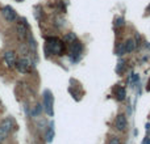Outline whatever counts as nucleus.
<instances>
[{
	"label": "nucleus",
	"instance_id": "6e6552de",
	"mask_svg": "<svg viewBox=\"0 0 150 144\" xmlns=\"http://www.w3.org/2000/svg\"><path fill=\"white\" fill-rule=\"evenodd\" d=\"M115 127H116L119 131H125L128 127V121H127V117L124 114H119L116 117V121H115Z\"/></svg>",
	"mask_w": 150,
	"mask_h": 144
},
{
	"label": "nucleus",
	"instance_id": "f03ea898",
	"mask_svg": "<svg viewBox=\"0 0 150 144\" xmlns=\"http://www.w3.org/2000/svg\"><path fill=\"white\" fill-rule=\"evenodd\" d=\"M13 129H15V121L12 118H5L0 122V143L7 139Z\"/></svg>",
	"mask_w": 150,
	"mask_h": 144
},
{
	"label": "nucleus",
	"instance_id": "dca6fc26",
	"mask_svg": "<svg viewBox=\"0 0 150 144\" xmlns=\"http://www.w3.org/2000/svg\"><path fill=\"white\" fill-rule=\"evenodd\" d=\"M122 24H124V20H122V18H117V20H116V24H115V25H116V26H120V25H122Z\"/></svg>",
	"mask_w": 150,
	"mask_h": 144
},
{
	"label": "nucleus",
	"instance_id": "6ab92c4d",
	"mask_svg": "<svg viewBox=\"0 0 150 144\" xmlns=\"http://www.w3.org/2000/svg\"><path fill=\"white\" fill-rule=\"evenodd\" d=\"M0 105H1V102H0Z\"/></svg>",
	"mask_w": 150,
	"mask_h": 144
},
{
	"label": "nucleus",
	"instance_id": "f257e3e1",
	"mask_svg": "<svg viewBox=\"0 0 150 144\" xmlns=\"http://www.w3.org/2000/svg\"><path fill=\"white\" fill-rule=\"evenodd\" d=\"M46 55H63L65 52V42H62L57 37H49L45 45Z\"/></svg>",
	"mask_w": 150,
	"mask_h": 144
},
{
	"label": "nucleus",
	"instance_id": "39448f33",
	"mask_svg": "<svg viewBox=\"0 0 150 144\" xmlns=\"http://www.w3.org/2000/svg\"><path fill=\"white\" fill-rule=\"evenodd\" d=\"M15 67L17 68V71L21 72V73H28V72L30 71V60H29L28 58H21V59L16 60Z\"/></svg>",
	"mask_w": 150,
	"mask_h": 144
},
{
	"label": "nucleus",
	"instance_id": "1a4fd4ad",
	"mask_svg": "<svg viewBox=\"0 0 150 144\" xmlns=\"http://www.w3.org/2000/svg\"><path fill=\"white\" fill-rule=\"evenodd\" d=\"M4 60L9 68H13L16 64V54L13 51H5L4 52Z\"/></svg>",
	"mask_w": 150,
	"mask_h": 144
},
{
	"label": "nucleus",
	"instance_id": "a211bd4d",
	"mask_svg": "<svg viewBox=\"0 0 150 144\" xmlns=\"http://www.w3.org/2000/svg\"><path fill=\"white\" fill-rule=\"evenodd\" d=\"M17 1H23V0H17Z\"/></svg>",
	"mask_w": 150,
	"mask_h": 144
},
{
	"label": "nucleus",
	"instance_id": "9d476101",
	"mask_svg": "<svg viewBox=\"0 0 150 144\" xmlns=\"http://www.w3.org/2000/svg\"><path fill=\"white\" fill-rule=\"evenodd\" d=\"M23 22H18L17 24V34H18V37H20L21 39H24V38H26V34H28V31H26V22H25V20H21Z\"/></svg>",
	"mask_w": 150,
	"mask_h": 144
},
{
	"label": "nucleus",
	"instance_id": "423d86ee",
	"mask_svg": "<svg viewBox=\"0 0 150 144\" xmlns=\"http://www.w3.org/2000/svg\"><path fill=\"white\" fill-rule=\"evenodd\" d=\"M1 15H3V17L8 21V22H13V21L17 20V13L15 12V9H13L11 5H5V7L3 8Z\"/></svg>",
	"mask_w": 150,
	"mask_h": 144
},
{
	"label": "nucleus",
	"instance_id": "2eb2a0df",
	"mask_svg": "<svg viewBox=\"0 0 150 144\" xmlns=\"http://www.w3.org/2000/svg\"><path fill=\"white\" fill-rule=\"evenodd\" d=\"M109 144H121V143H120V140L117 139V138H112L111 142H109Z\"/></svg>",
	"mask_w": 150,
	"mask_h": 144
},
{
	"label": "nucleus",
	"instance_id": "ddd939ff",
	"mask_svg": "<svg viewBox=\"0 0 150 144\" xmlns=\"http://www.w3.org/2000/svg\"><path fill=\"white\" fill-rule=\"evenodd\" d=\"M75 39H76V36H75L74 33H69L65 36V43H71V42H74Z\"/></svg>",
	"mask_w": 150,
	"mask_h": 144
},
{
	"label": "nucleus",
	"instance_id": "0eeeda50",
	"mask_svg": "<svg viewBox=\"0 0 150 144\" xmlns=\"http://www.w3.org/2000/svg\"><path fill=\"white\" fill-rule=\"evenodd\" d=\"M136 49V41L133 38H129L122 43V46H120V50L117 54L119 55H124L125 52H132Z\"/></svg>",
	"mask_w": 150,
	"mask_h": 144
},
{
	"label": "nucleus",
	"instance_id": "4468645a",
	"mask_svg": "<svg viewBox=\"0 0 150 144\" xmlns=\"http://www.w3.org/2000/svg\"><path fill=\"white\" fill-rule=\"evenodd\" d=\"M124 67H125V60L124 59H121L119 62V66H117V68H116V71L117 72H120V71H124Z\"/></svg>",
	"mask_w": 150,
	"mask_h": 144
},
{
	"label": "nucleus",
	"instance_id": "20e7f679",
	"mask_svg": "<svg viewBox=\"0 0 150 144\" xmlns=\"http://www.w3.org/2000/svg\"><path fill=\"white\" fill-rule=\"evenodd\" d=\"M80 54H82V43L78 39H75L74 42L70 43V58L73 62L79 60Z\"/></svg>",
	"mask_w": 150,
	"mask_h": 144
},
{
	"label": "nucleus",
	"instance_id": "f3484780",
	"mask_svg": "<svg viewBox=\"0 0 150 144\" xmlns=\"http://www.w3.org/2000/svg\"><path fill=\"white\" fill-rule=\"evenodd\" d=\"M142 144H150V136H146L145 139L142 140Z\"/></svg>",
	"mask_w": 150,
	"mask_h": 144
},
{
	"label": "nucleus",
	"instance_id": "7ed1b4c3",
	"mask_svg": "<svg viewBox=\"0 0 150 144\" xmlns=\"http://www.w3.org/2000/svg\"><path fill=\"white\" fill-rule=\"evenodd\" d=\"M44 109L49 117L54 115V97H53V93L50 90L44 92Z\"/></svg>",
	"mask_w": 150,
	"mask_h": 144
},
{
	"label": "nucleus",
	"instance_id": "f8f14e48",
	"mask_svg": "<svg viewBox=\"0 0 150 144\" xmlns=\"http://www.w3.org/2000/svg\"><path fill=\"white\" fill-rule=\"evenodd\" d=\"M53 138H54V124H50V127H49V132L46 134V139H47V142H52L53 140Z\"/></svg>",
	"mask_w": 150,
	"mask_h": 144
},
{
	"label": "nucleus",
	"instance_id": "9b49d317",
	"mask_svg": "<svg viewBox=\"0 0 150 144\" xmlns=\"http://www.w3.org/2000/svg\"><path fill=\"white\" fill-rule=\"evenodd\" d=\"M125 96H127V92H125L124 88H121V87L116 88V98H117V100H119V101H124L125 100Z\"/></svg>",
	"mask_w": 150,
	"mask_h": 144
}]
</instances>
